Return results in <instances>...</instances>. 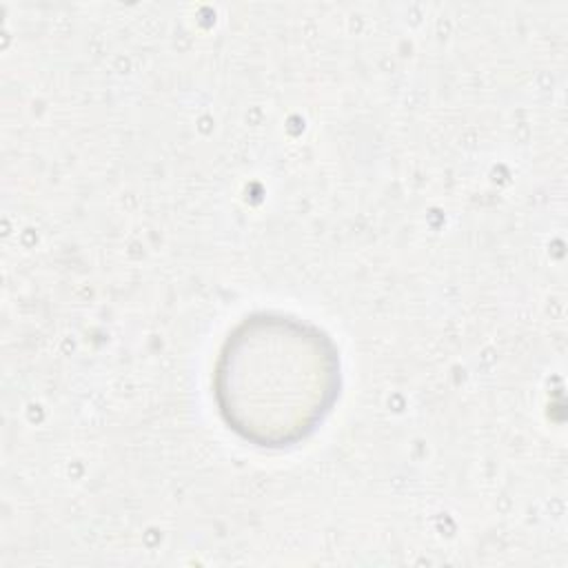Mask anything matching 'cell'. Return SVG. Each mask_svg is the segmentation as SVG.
I'll return each mask as SVG.
<instances>
[{"mask_svg":"<svg viewBox=\"0 0 568 568\" xmlns=\"http://www.w3.org/2000/svg\"><path fill=\"white\" fill-rule=\"evenodd\" d=\"M342 386L339 351L317 326L255 313L224 339L213 395L224 424L262 448L306 439L333 410Z\"/></svg>","mask_w":568,"mask_h":568,"instance_id":"obj_1","label":"cell"}]
</instances>
